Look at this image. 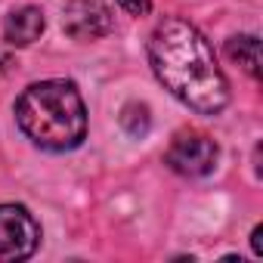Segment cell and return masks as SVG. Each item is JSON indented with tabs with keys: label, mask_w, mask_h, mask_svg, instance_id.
<instances>
[{
	"label": "cell",
	"mask_w": 263,
	"mask_h": 263,
	"mask_svg": "<svg viewBox=\"0 0 263 263\" xmlns=\"http://www.w3.org/2000/svg\"><path fill=\"white\" fill-rule=\"evenodd\" d=\"M149 62L158 81L189 108L217 115L229 102V87L214 47L192 22L164 19L149 37Z\"/></svg>",
	"instance_id": "obj_1"
},
{
	"label": "cell",
	"mask_w": 263,
	"mask_h": 263,
	"mask_svg": "<svg viewBox=\"0 0 263 263\" xmlns=\"http://www.w3.org/2000/svg\"><path fill=\"white\" fill-rule=\"evenodd\" d=\"M217 155L220 152H217V143L211 137L195 134V130H183L167 146L164 161L171 164V171H177L183 177H204L208 171H214Z\"/></svg>",
	"instance_id": "obj_4"
},
{
	"label": "cell",
	"mask_w": 263,
	"mask_h": 263,
	"mask_svg": "<svg viewBox=\"0 0 263 263\" xmlns=\"http://www.w3.org/2000/svg\"><path fill=\"white\" fill-rule=\"evenodd\" d=\"M62 25L74 41H96L111 31V10L102 0H68Z\"/></svg>",
	"instance_id": "obj_5"
},
{
	"label": "cell",
	"mask_w": 263,
	"mask_h": 263,
	"mask_svg": "<svg viewBox=\"0 0 263 263\" xmlns=\"http://www.w3.org/2000/svg\"><path fill=\"white\" fill-rule=\"evenodd\" d=\"M118 7L130 16H146L152 10V0H118Z\"/></svg>",
	"instance_id": "obj_8"
},
{
	"label": "cell",
	"mask_w": 263,
	"mask_h": 263,
	"mask_svg": "<svg viewBox=\"0 0 263 263\" xmlns=\"http://www.w3.org/2000/svg\"><path fill=\"white\" fill-rule=\"evenodd\" d=\"M44 34V13L37 7H19L4 22V37L13 47H28Z\"/></svg>",
	"instance_id": "obj_6"
},
{
	"label": "cell",
	"mask_w": 263,
	"mask_h": 263,
	"mask_svg": "<svg viewBox=\"0 0 263 263\" xmlns=\"http://www.w3.org/2000/svg\"><path fill=\"white\" fill-rule=\"evenodd\" d=\"M226 53L251 74V78H257L260 74V41L254 37V34H245V37H232L229 44H226Z\"/></svg>",
	"instance_id": "obj_7"
},
{
	"label": "cell",
	"mask_w": 263,
	"mask_h": 263,
	"mask_svg": "<svg viewBox=\"0 0 263 263\" xmlns=\"http://www.w3.org/2000/svg\"><path fill=\"white\" fill-rule=\"evenodd\" d=\"M251 245H254V254L260 257V254H263V248H260V226L254 229V235H251Z\"/></svg>",
	"instance_id": "obj_9"
},
{
	"label": "cell",
	"mask_w": 263,
	"mask_h": 263,
	"mask_svg": "<svg viewBox=\"0 0 263 263\" xmlns=\"http://www.w3.org/2000/svg\"><path fill=\"white\" fill-rule=\"evenodd\" d=\"M41 229L22 204H0V263H16L34 254Z\"/></svg>",
	"instance_id": "obj_3"
},
{
	"label": "cell",
	"mask_w": 263,
	"mask_h": 263,
	"mask_svg": "<svg viewBox=\"0 0 263 263\" xmlns=\"http://www.w3.org/2000/svg\"><path fill=\"white\" fill-rule=\"evenodd\" d=\"M16 121L34 146L50 152L74 149L87 137V108L71 81L31 84L16 102Z\"/></svg>",
	"instance_id": "obj_2"
}]
</instances>
